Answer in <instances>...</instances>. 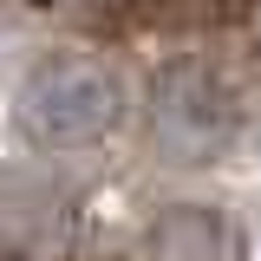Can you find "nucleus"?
I'll use <instances>...</instances> for the list:
<instances>
[{
    "instance_id": "nucleus-2",
    "label": "nucleus",
    "mask_w": 261,
    "mask_h": 261,
    "mask_svg": "<svg viewBox=\"0 0 261 261\" xmlns=\"http://www.w3.org/2000/svg\"><path fill=\"white\" fill-rule=\"evenodd\" d=\"M228 124H235V111H228V92L222 79L209 72V65H170L157 85V130L170 150H190V157H202V150H216L228 137Z\"/></svg>"
},
{
    "instance_id": "nucleus-1",
    "label": "nucleus",
    "mask_w": 261,
    "mask_h": 261,
    "mask_svg": "<svg viewBox=\"0 0 261 261\" xmlns=\"http://www.w3.org/2000/svg\"><path fill=\"white\" fill-rule=\"evenodd\" d=\"M124 118V79L92 53H53L20 79L13 130L39 150H85Z\"/></svg>"
},
{
    "instance_id": "nucleus-3",
    "label": "nucleus",
    "mask_w": 261,
    "mask_h": 261,
    "mask_svg": "<svg viewBox=\"0 0 261 261\" xmlns=\"http://www.w3.org/2000/svg\"><path fill=\"white\" fill-rule=\"evenodd\" d=\"M242 228L222 209L202 202H170L157 222L144 228V255L150 261H242Z\"/></svg>"
}]
</instances>
